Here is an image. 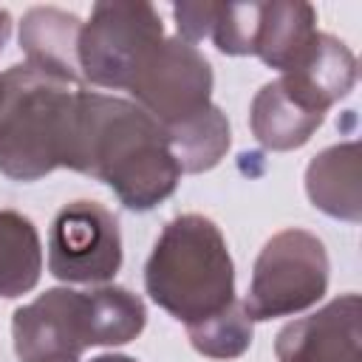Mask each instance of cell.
I'll return each instance as SVG.
<instances>
[{
    "instance_id": "1",
    "label": "cell",
    "mask_w": 362,
    "mask_h": 362,
    "mask_svg": "<svg viewBox=\"0 0 362 362\" xmlns=\"http://www.w3.org/2000/svg\"><path fill=\"white\" fill-rule=\"evenodd\" d=\"M68 170L102 181L133 212L167 201L184 175L161 127L136 102L85 88L76 102Z\"/></svg>"
},
{
    "instance_id": "2",
    "label": "cell",
    "mask_w": 362,
    "mask_h": 362,
    "mask_svg": "<svg viewBox=\"0 0 362 362\" xmlns=\"http://www.w3.org/2000/svg\"><path fill=\"white\" fill-rule=\"evenodd\" d=\"M82 85L28 62L0 71V173L40 181L68 167Z\"/></svg>"
},
{
    "instance_id": "3",
    "label": "cell",
    "mask_w": 362,
    "mask_h": 362,
    "mask_svg": "<svg viewBox=\"0 0 362 362\" xmlns=\"http://www.w3.org/2000/svg\"><path fill=\"white\" fill-rule=\"evenodd\" d=\"M150 300L184 325H198L235 303V263L221 229L184 212L164 223L144 263Z\"/></svg>"
},
{
    "instance_id": "4",
    "label": "cell",
    "mask_w": 362,
    "mask_h": 362,
    "mask_svg": "<svg viewBox=\"0 0 362 362\" xmlns=\"http://www.w3.org/2000/svg\"><path fill=\"white\" fill-rule=\"evenodd\" d=\"M328 272V252L317 235L297 226L283 229L263 243L240 305L252 322L300 314L322 300Z\"/></svg>"
},
{
    "instance_id": "5",
    "label": "cell",
    "mask_w": 362,
    "mask_h": 362,
    "mask_svg": "<svg viewBox=\"0 0 362 362\" xmlns=\"http://www.w3.org/2000/svg\"><path fill=\"white\" fill-rule=\"evenodd\" d=\"M161 40L164 25L150 3H96L76 42L79 76L96 88L127 90Z\"/></svg>"
},
{
    "instance_id": "6",
    "label": "cell",
    "mask_w": 362,
    "mask_h": 362,
    "mask_svg": "<svg viewBox=\"0 0 362 362\" xmlns=\"http://www.w3.org/2000/svg\"><path fill=\"white\" fill-rule=\"evenodd\" d=\"M127 93L161 130H173L212 105V68L192 42L164 37Z\"/></svg>"
},
{
    "instance_id": "7",
    "label": "cell",
    "mask_w": 362,
    "mask_h": 362,
    "mask_svg": "<svg viewBox=\"0 0 362 362\" xmlns=\"http://www.w3.org/2000/svg\"><path fill=\"white\" fill-rule=\"evenodd\" d=\"M122 269L116 215L96 201L65 204L48 232V272L62 283H107Z\"/></svg>"
},
{
    "instance_id": "8",
    "label": "cell",
    "mask_w": 362,
    "mask_h": 362,
    "mask_svg": "<svg viewBox=\"0 0 362 362\" xmlns=\"http://www.w3.org/2000/svg\"><path fill=\"white\" fill-rule=\"evenodd\" d=\"M11 337L20 362H79L93 348L88 291L48 288L14 311Z\"/></svg>"
},
{
    "instance_id": "9",
    "label": "cell",
    "mask_w": 362,
    "mask_h": 362,
    "mask_svg": "<svg viewBox=\"0 0 362 362\" xmlns=\"http://www.w3.org/2000/svg\"><path fill=\"white\" fill-rule=\"evenodd\" d=\"M277 362H362L359 356V294L348 291L320 311L280 328Z\"/></svg>"
},
{
    "instance_id": "10",
    "label": "cell",
    "mask_w": 362,
    "mask_h": 362,
    "mask_svg": "<svg viewBox=\"0 0 362 362\" xmlns=\"http://www.w3.org/2000/svg\"><path fill=\"white\" fill-rule=\"evenodd\" d=\"M280 79L314 110L328 113L331 105L345 99L356 85V59L351 48L334 34L317 31L297 62Z\"/></svg>"
},
{
    "instance_id": "11",
    "label": "cell",
    "mask_w": 362,
    "mask_h": 362,
    "mask_svg": "<svg viewBox=\"0 0 362 362\" xmlns=\"http://www.w3.org/2000/svg\"><path fill=\"white\" fill-rule=\"evenodd\" d=\"M79 31H82V20L76 14H68L54 6L28 8L20 23V48L25 54V62L82 85L79 62H76Z\"/></svg>"
},
{
    "instance_id": "12",
    "label": "cell",
    "mask_w": 362,
    "mask_h": 362,
    "mask_svg": "<svg viewBox=\"0 0 362 362\" xmlns=\"http://www.w3.org/2000/svg\"><path fill=\"white\" fill-rule=\"evenodd\" d=\"M325 113L308 107L277 76L266 82L249 107V127L266 150H297L322 124Z\"/></svg>"
},
{
    "instance_id": "13",
    "label": "cell",
    "mask_w": 362,
    "mask_h": 362,
    "mask_svg": "<svg viewBox=\"0 0 362 362\" xmlns=\"http://www.w3.org/2000/svg\"><path fill=\"white\" fill-rule=\"evenodd\" d=\"M305 192L308 201L339 221H359L362 195H359V144L345 141L325 147L305 167Z\"/></svg>"
},
{
    "instance_id": "14",
    "label": "cell",
    "mask_w": 362,
    "mask_h": 362,
    "mask_svg": "<svg viewBox=\"0 0 362 362\" xmlns=\"http://www.w3.org/2000/svg\"><path fill=\"white\" fill-rule=\"evenodd\" d=\"M317 34V11L308 3H260L257 34H255V57H260L274 71H288L297 57L308 48Z\"/></svg>"
},
{
    "instance_id": "15",
    "label": "cell",
    "mask_w": 362,
    "mask_h": 362,
    "mask_svg": "<svg viewBox=\"0 0 362 362\" xmlns=\"http://www.w3.org/2000/svg\"><path fill=\"white\" fill-rule=\"evenodd\" d=\"M42 274V243L37 226L14 212L0 209V297L28 294Z\"/></svg>"
},
{
    "instance_id": "16",
    "label": "cell",
    "mask_w": 362,
    "mask_h": 362,
    "mask_svg": "<svg viewBox=\"0 0 362 362\" xmlns=\"http://www.w3.org/2000/svg\"><path fill=\"white\" fill-rule=\"evenodd\" d=\"M167 139L170 153L175 156L181 173H206L212 170L232 144V130L226 116L218 105H209L201 116L173 127L161 130Z\"/></svg>"
},
{
    "instance_id": "17",
    "label": "cell",
    "mask_w": 362,
    "mask_h": 362,
    "mask_svg": "<svg viewBox=\"0 0 362 362\" xmlns=\"http://www.w3.org/2000/svg\"><path fill=\"white\" fill-rule=\"evenodd\" d=\"M93 345H124L144 331L147 311L139 294L122 286H99L88 291Z\"/></svg>"
},
{
    "instance_id": "18",
    "label": "cell",
    "mask_w": 362,
    "mask_h": 362,
    "mask_svg": "<svg viewBox=\"0 0 362 362\" xmlns=\"http://www.w3.org/2000/svg\"><path fill=\"white\" fill-rule=\"evenodd\" d=\"M187 337L192 348L209 359H235L252 345V320L235 300L221 314L198 325H187Z\"/></svg>"
},
{
    "instance_id": "19",
    "label": "cell",
    "mask_w": 362,
    "mask_h": 362,
    "mask_svg": "<svg viewBox=\"0 0 362 362\" xmlns=\"http://www.w3.org/2000/svg\"><path fill=\"white\" fill-rule=\"evenodd\" d=\"M90 362H136V359L133 356H124V354H102V356H96Z\"/></svg>"
}]
</instances>
